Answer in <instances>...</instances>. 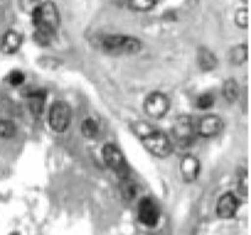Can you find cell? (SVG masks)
<instances>
[{
    "label": "cell",
    "instance_id": "obj_15",
    "mask_svg": "<svg viewBox=\"0 0 251 235\" xmlns=\"http://www.w3.org/2000/svg\"><path fill=\"white\" fill-rule=\"evenodd\" d=\"M120 190L122 193L123 198L126 201H132L137 197L138 195V188L134 181L129 179V176H126L120 180Z\"/></svg>",
    "mask_w": 251,
    "mask_h": 235
},
{
    "label": "cell",
    "instance_id": "obj_16",
    "mask_svg": "<svg viewBox=\"0 0 251 235\" xmlns=\"http://www.w3.org/2000/svg\"><path fill=\"white\" fill-rule=\"evenodd\" d=\"M222 91H223L224 99L226 101H229V103H234L239 96V86L236 84V81L233 80V79H229V80H226L223 84Z\"/></svg>",
    "mask_w": 251,
    "mask_h": 235
},
{
    "label": "cell",
    "instance_id": "obj_19",
    "mask_svg": "<svg viewBox=\"0 0 251 235\" xmlns=\"http://www.w3.org/2000/svg\"><path fill=\"white\" fill-rule=\"evenodd\" d=\"M16 134V126L8 120L0 121V137L9 139Z\"/></svg>",
    "mask_w": 251,
    "mask_h": 235
},
{
    "label": "cell",
    "instance_id": "obj_17",
    "mask_svg": "<svg viewBox=\"0 0 251 235\" xmlns=\"http://www.w3.org/2000/svg\"><path fill=\"white\" fill-rule=\"evenodd\" d=\"M127 3L133 10L148 11L155 6L156 0H127Z\"/></svg>",
    "mask_w": 251,
    "mask_h": 235
},
{
    "label": "cell",
    "instance_id": "obj_7",
    "mask_svg": "<svg viewBox=\"0 0 251 235\" xmlns=\"http://www.w3.org/2000/svg\"><path fill=\"white\" fill-rule=\"evenodd\" d=\"M169 99L161 93H153L147 98L144 108H146L147 115L151 118H161L165 116L169 111Z\"/></svg>",
    "mask_w": 251,
    "mask_h": 235
},
{
    "label": "cell",
    "instance_id": "obj_8",
    "mask_svg": "<svg viewBox=\"0 0 251 235\" xmlns=\"http://www.w3.org/2000/svg\"><path fill=\"white\" fill-rule=\"evenodd\" d=\"M138 219L147 227H155L159 222V210L155 203L148 197H144L138 203Z\"/></svg>",
    "mask_w": 251,
    "mask_h": 235
},
{
    "label": "cell",
    "instance_id": "obj_12",
    "mask_svg": "<svg viewBox=\"0 0 251 235\" xmlns=\"http://www.w3.org/2000/svg\"><path fill=\"white\" fill-rule=\"evenodd\" d=\"M21 42H23V37L21 35H19L15 31H8L5 35L3 36V40H1V51L6 54H13V53L18 52L19 48L21 47Z\"/></svg>",
    "mask_w": 251,
    "mask_h": 235
},
{
    "label": "cell",
    "instance_id": "obj_18",
    "mask_svg": "<svg viewBox=\"0 0 251 235\" xmlns=\"http://www.w3.org/2000/svg\"><path fill=\"white\" fill-rule=\"evenodd\" d=\"M99 132V126L93 118H86L83 123H81V133L85 135L86 138H94Z\"/></svg>",
    "mask_w": 251,
    "mask_h": 235
},
{
    "label": "cell",
    "instance_id": "obj_3",
    "mask_svg": "<svg viewBox=\"0 0 251 235\" xmlns=\"http://www.w3.org/2000/svg\"><path fill=\"white\" fill-rule=\"evenodd\" d=\"M174 139L180 148H188L196 137V123L190 116H180L173 127Z\"/></svg>",
    "mask_w": 251,
    "mask_h": 235
},
{
    "label": "cell",
    "instance_id": "obj_24",
    "mask_svg": "<svg viewBox=\"0 0 251 235\" xmlns=\"http://www.w3.org/2000/svg\"><path fill=\"white\" fill-rule=\"evenodd\" d=\"M25 81V75L20 70H14L9 75V83L14 86H19Z\"/></svg>",
    "mask_w": 251,
    "mask_h": 235
},
{
    "label": "cell",
    "instance_id": "obj_20",
    "mask_svg": "<svg viewBox=\"0 0 251 235\" xmlns=\"http://www.w3.org/2000/svg\"><path fill=\"white\" fill-rule=\"evenodd\" d=\"M213 104H214L213 95L209 93H206V94H202L201 96H199L196 105L200 110H207V108L212 107Z\"/></svg>",
    "mask_w": 251,
    "mask_h": 235
},
{
    "label": "cell",
    "instance_id": "obj_6",
    "mask_svg": "<svg viewBox=\"0 0 251 235\" xmlns=\"http://www.w3.org/2000/svg\"><path fill=\"white\" fill-rule=\"evenodd\" d=\"M102 157L105 163L120 176V179L128 175V165L126 163L125 157L116 145L106 144L102 149Z\"/></svg>",
    "mask_w": 251,
    "mask_h": 235
},
{
    "label": "cell",
    "instance_id": "obj_9",
    "mask_svg": "<svg viewBox=\"0 0 251 235\" xmlns=\"http://www.w3.org/2000/svg\"><path fill=\"white\" fill-rule=\"evenodd\" d=\"M223 128V121L216 115H208L196 122V133L202 137H214Z\"/></svg>",
    "mask_w": 251,
    "mask_h": 235
},
{
    "label": "cell",
    "instance_id": "obj_2",
    "mask_svg": "<svg viewBox=\"0 0 251 235\" xmlns=\"http://www.w3.org/2000/svg\"><path fill=\"white\" fill-rule=\"evenodd\" d=\"M33 24L38 30H47L55 33L59 26V13L57 6L50 1L41 3L40 6L31 14Z\"/></svg>",
    "mask_w": 251,
    "mask_h": 235
},
{
    "label": "cell",
    "instance_id": "obj_11",
    "mask_svg": "<svg viewBox=\"0 0 251 235\" xmlns=\"http://www.w3.org/2000/svg\"><path fill=\"white\" fill-rule=\"evenodd\" d=\"M180 169L183 179L188 183H191V181L196 180L200 174V161L192 155H187L181 161Z\"/></svg>",
    "mask_w": 251,
    "mask_h": 235
},
{
    "label": "cell",
    "instance_id": "obj_5",
    "mask_svg": "<svg viewBox=\"0 0 251 235\" xmlns=\"http://www.w3.org/2000/svg\"><path fill=\"white\" fill-rule=\"evenodd\" d=\"M72 111L68 104L63 101H57L50 108L48 122L55 132H64L71 125Z\"/></svg>",
    "mask_w": 251,
    "mask_h": 235
},
{
    "label": "cell",
    "instance_id": "obj_23",
    "mask_svg": "<svg viewBox=\"0 0 251 235\" xmlns=\"http://www.w3.org/2000/svg\"><path fill=\"white\" fill-rule=\"evenodd\" d=\"M235 23L240 27H248L249 25V11L248 9H240L235 14Z\"/></svg>",
    "mask_w": 251,
    "mask_h": 235
},
{
    "label": "cell",
    "instance_id": "obj_21",
    "mask_svg": "<svg viewBox=\"0 0 251 235\" xmlns=\"http://www.w3.org/2000/svg\"><path fill=\"white\" fill-rule=\"evenodd\" d=\"M230 58L234 63L239 64L243 63L246 59V47L245 46H238V47L233 48L230 53Z\"/></svg>",
    "mask_w": 251,
    "mask_h": 235
},
{
    "label": "cell",
    "instance_id": "obj_1",
    "mask_svg": "<svg viewBox=\"0 0 251 235\" xmlns=\"http://www.w3.org/2000/svg\"><path fill=\"white\" fill-rule=\"evenodd\" d=\"M100 46L111 54H132L141 51L142 43L138 38L125 35H107L100 40Z\"/></svg>",
    "mask_w": 251,
    "mask_h": 235
},
{
    "label": "cell",
    "instance_id": "obj_13",
    "mask_svg": "<svg viewBox=\"0 0 251 235\" xmlns=\"http://www.w3.org/2000/svg\"><path fill=\"white\" fill-rule=\"evenodd\" d=\"M28 107L30 111L35 116H40L45 110L46 104V91L45 90H35L30 91L27 95Z\"/></svg>",
    "mask_w": 251,
    "mask_h": 235
},
{
    "label": "cell",
    "instance_id": "obj_10",
    "mask_svg": "<svg viewBox=\"0 0 251 235\" xmlns=\"http://www.w3.org/2000/svg\"><path fill=\"white\" fill-rule=\"evenodd\" d=\"M239 208V201L234 193L226 192L221 196L217 203V214L222 219H230L236 214Z\"/></svg>",
    "mask_w": 251,
    "mask_h": 235
},
{
    "label": "cell",
    "instance_id": "obj_4",
    "mask_svg": "<svg viewBox=\"0 0 251 235\" xmlns=\"http://www.w3.org/2000/svg\"><path fill=\"white\" fill-rule=\"evenodd\" d=\"M147 149L159 158H166L173 152V144L170 139L164 133L159 131H151L147 135L142 138Z\"/></svg>",
    "mask_w": 251,
    "mask_h": 235
},
{
    "label": "cell",
    "instance_id": "obj_14",
    "mask_svg": "<svg viewBox=\"0 0 251 235\" xmlns=\"http://www.w3.org/2000/svg\"><path fill=\"white\" fill-rule=\"evenodd\" d=\"M197 62L202 70H213L217 65V58L213 53L207 48H201L197 52Z\"/></svg>",
    "mask_w": 251,
    "mask_h": 235
},
{
    "label": "cell",
    "instance_id": "obj_22",
    "mask_svg": "<svg viewBox=\"0 0 251 235\" xmlns=\"http://www.w3.org/2000/svg\"><path fill=\"white\" fill-rule=\"evenodd\" d=\"M19 4L25 13L31 15L40 6L41 0H19Z\"/></svg>",
    "mask_w": 251,
    "mask_h": 235
}]
</instances>
